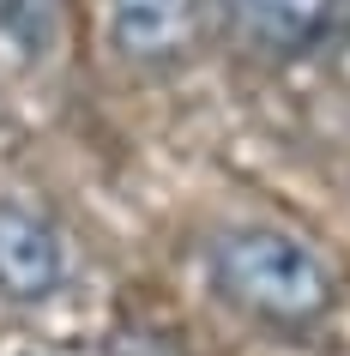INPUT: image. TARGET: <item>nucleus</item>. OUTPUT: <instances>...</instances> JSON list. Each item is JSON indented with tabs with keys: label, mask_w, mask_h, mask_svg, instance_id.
<instances>
[{
	"label": "nucleus",
	"mask_w": 350,
	"mask_h": 356,
	"mask_svg": "<svg viewBox=\"0 0 350 356\" xmlns=\"http://www.w3.org/2000/svg\"><path fill=\"white\" fill-rule=\"evenodd\" d=\"M205 278L236 314L272 332H308L338 308V278L308 242L272 224H230L205 242Z\"/></svg>",
	"instance_id": "nucleus-1"
},
{
	"label": "nucleus",
	"mask_w": 350,
	"mask_h": 356,
	"mask_svg": "<svg viewBox=\"0 0 350 356\" xmlns=\"http://www.w3.org/2000/svg\"><path fill=\"white\" fill-rule=\"evenodd\" d=\"M338 6H344V0H223V13H230L241 31H254L260 42H278V49L314 42L332 24Z\"/></svg>",
	"instance_id": "nucleus-4"
},
{
	"label": "nucleus",
	"mask_w": 350,
	"mask_h": 356,
	"mask_svg": "<svg viewBox=\"0 0 350 356\" xmlns=\"http://www.w3.org/2000/svg\"><path fill=\"white\" fill-rule=\"evenodd\" d=\"M67 278V248L49 218L0 200V296L6 302H49Z\"/></svg>",
	"instance_id": "nucleus-2"
},
{
	"label": "nucleus",
	"mask_w": 350,
	"mask_h": 356,
	"mask_svg": "<svg viewBox=\"0 0 350 356\" xmlns=\"http://www.w3.org/2000/svg\"><path fill=\"white\" fill-rule=\"evenodd\" d=\"M61 31V0H0V49L13 55H49Z\"/></svg>",
	"instance_id": "nucleus-5"
},
{
	"label": "nucleus",
	"mask_w": 350,
	"mask_h": 356,
	"mask_svg": "<svg viewBox=\"0 0 350 356\" xmlns=\"http://www.w3.org/2000/svg\"><path fill=\"white\" fill-rule=\"evenodd\" d=\"M109 42L139 67H175L193 49V0H103Z\"/></svg>",
	"instance_id": "nucleus-3"
}]
</instances>
